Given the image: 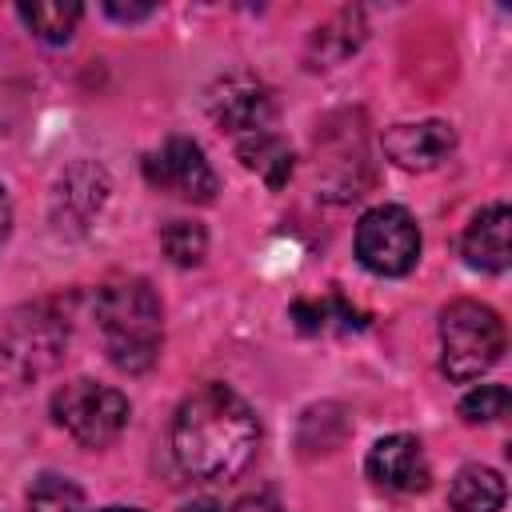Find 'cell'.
I'll return each mask as SVG.
<instances>
[{
  "mask_svg": "<svg viewBox=\"0 0 512 512\" xmlns=\"http://www.w3.org/2000/svg\"><path fill=\"white\" fill-rule=\"evenodd\" d=\"M260 444L256 412L228 384L196 388L172 420L176 464L196 480H232L248 468Z\"/></svg>",
  "mask_w": 512,
  "mask_h": 512,
  "instance_id": "6da1fadb",
  "label": "cell"
},
{
  "mask_svg": "<svg viewBox=\"0 0 512 512\" xmlns=\"http://www.w3.org/2000/svg\"><path fill=\"white\" fill-rule=\"evenodd\" d=\"M96 324L104 336V352L120 372L136 376L156 364L164 336V308L148 280L140 276L108 280L96 292Z\"/></svg>",
  "mask_w": 512,
  "mask_h": 512,
  "instance_id": "7a4b0ae2",
  "label": "cell"
},
{
  "mask_svg": "<svg viewBox=\"0 0 512 512\" xmlns=\"http://www.w3.org/2000/svg\"><path fill=\"white\" fill-rule=\"evenodd\" d=\"M68 348V324L48 308L32 304L0 320V392H16L48 376Z\"/></svg>",
  "mask_w": 512,
  "mask_h": 512,
  "instance_id": "3957f363",
  "label": "cell"
},
{
  "mask_svg": "<svg viewBox=\"0 0 512 512\" xmlns=\"http://www.w3.org/2000/svg\"><path fill=\"white\" fill-rule=\"evenodd\" d=\"M504 352V320L480 300H452L440 312V368L464 384L484 376Z\"/></svg>",
  "mask_w": 512,
  "mask_h": 512,
  "instance_id": "277c9868",
  "label": "cell"
},
{
  "mask_svg": "<svg viewBox=\"0 0 512 512\" xmlns=\"http://www.w3.org/2000/svg\"><path fill=\"white\" fill-rule=\"evenodd\" d=\"M56 424L84 448H108L128 428V396L96 384V380H72L56 388L52 396Z\"/></svg>",
  "mask_w": 512,
  "mask_h": 512,
  "instance_id": "5b68a950",
  "label": "cell"
},
{
  "mask_svg": "<svg viewBox=\"0 0 512 512\" xmlns=\"http://www.w3.org/2000/svg\"><path fill=\"white\" fill-rule=\"evenodd\" d=\"M356 256L376 276H404L420 260V228L400 204H376L356 224Z\"/></svg>",
  "mask_w": 512,
  "mask_h": 512,
  "instance_id": "8992f818",
  "label": "cell"
},
{
  "mask_svg": "<svg viewBox=\"0 0 512 512\" xmlns=\"http://www.w3.org/2000/svg\"><path fill=\"white\" fill-rule=\"evenodd\" d=\"M144 176L152 188L176 196V200H192V204H208L216 196V172L204 160V148L192 136H168L156 152L144 156Z\"/></svg>",
  "mask_w": 512,
  "mask_h": 512,
  "instance_id": "52a82bcc",
  "label": "cell"
},
{
  "mask_svg": "<svg viewBox=\"0 0 512 512\" xmlns=\"http://www.w3.org/2000/svg\"><path fill=\"white\" fill-rule=\"evenodd\" d=\"M204 108H208L216 128L236 132V136H252V132H264V124L276 112V100H272V88L264 80H256L248 72H228L208 88Z\"/></svg>",
  "mask_w": 512,
  "mask_h": 512,
  "instance_id": "ba28073f",
  "label": "cell"
},
{
  "mask_svg": "<svg viewBox=\"0 0 512 512\" xmlns=\"http://www.w3.org/2000/svg\"><path fill=\"white\" fill-rule=\"evenodd\" d=\"M368 476L388 488V492H424L428 480H432V468H428V456L420 448L416 436L408 432H392V436H380L372 448H368V460H364Z\"/></svg>",
  "mask_w": 512,
  "mask_h": 512,
  "instance_id": "9c48e42d",
  "label": "cell"
},
{
  "mask_svg": "<svg viewBox=\"0 0 512 512\" xmlns=\"http://www.w3.org/2000/svg\"><path fill=\"white\" fill-rule=\"evenodd\" d=\"M456 148V132L444 120H420V124H396L384 132V156L408 172L436 168Z\"/></svg>",
  "mask_w": 512,
  "mask_h": 512,
  "instance_id": "30bf717a",
  "label": "cell"
},
{
  "mask_svg": "<svg viewBox=\"0 0 512 512\" xmlns=\"http://www.w3.org/2000/svg\"><path fill=\"white\" fill-rule=\"evenodd\" d=\"M108 200V172L100 164H72L52 196V216L60 228H84Z\"/></svg>",
  "mask_w": 512,
  "mask_h": 512,
  "instance_id": "8fae6325",
  "label": "cell"
},
{
  "mask_svg": "<svg viewBox=\"0 0 512 512\" xmlns=\"http://www.w3.org/2000/svg\"><path fill=\"white\" fill-rule=\"evenodd\" d=\"M460 252L480 272H504L508 268V204L480 208L464 228Z\"/></svg>",
  "mask_w": 512,
  "mask_h": 512,
  "instance_id": "7c38bea8",
  "label": "cell"
},
{
  "mask_svg": "<svg viewBox=\"0 0 512 512\" xmlns=\"http://www.w3.org/2000/svg\"><path fill=\"white\" fill-rule=\"evenodd\" d=\"M448 504H452V512H500V504H504L500 472L484 468V464L460 468L452 488H448Z\"/></svg>",
  "mask_w": 512,
  "mask_h": 512,
  "instance_id": "4fadbf2b",
  "label": "cell"
},
{
  "mask_svg": "<svg viewBox=\"0 0 512 512\" xmlns=\"http://www.w3.org/2000/svg\"><path fill=\"white\" fill-rule=\"evenodd\" d=\"M240 160H244V168H252L256 176H264V184L268 188H284L288 184V176H292V168H296V156H292V148L276 136V132H252V136H244L240 140Z\"/></svg>",
  "mask_w": 512,
  "mask_h": 512,
  "instance_id": "5bb4252c",
  "label": "cell"
},
{
  "mask_svg": "<svg viewBox=\"0 0 512 512\" xmlns=\"http://www.w3.org/2000/svg\"><path fill=\"white\" fill-rule=\"evenodd\" d=\"M292 320H296V328L300 332H324V328H360L364 324V316L340 296V292H328L324 300H296L292 304Z\"/></svg>",
  "mask_w": 512,
  "mask_h": 512,
  "instance_id": "9a60e30c",
  "label": "cell"
},
{
  "mask_svg": "<svg viewBox=\"0 0 512 512\" xmlns=\"http://www.w3.org/2000/svg\"><path fill=\"white\" fill-rule=\"evenodd\" d=\"M16 16L48 44H64L72 40L76 24H80V4H60V0H44V4H20Z\"/></svg>",
  "mask_w": 512,
  "mask_h": 512,
  "instance_id": "2e32d148",
  "label": "cell"
},
{
  "mask_svg": "<svg viewBox=\"0 0 512 512\" xmlns=\"http://www.w3.org/2000/svg\"><path fill=\"white\" fill-rule=\"evenodd\" d=\"M360 40H364V16L352 12V8H344V12H336L324 28H316L312 48L320 52L324 64H336V60L352 56V52L360 48Z\"/></svg>",
  "mask_w": 512,
  "mask_h": 512,
  "instance_id": "e0dca14e",
  "label": "cell"
},
{
  "mask_svg": "<svg viewBox=\"0 0 512 512\" xmlns=\"http://www.w3.org/2000/svg\"><path fill=\"white\" fill-rule=\"evenodd\" d=\"M28 512H84V492L68 476H40L28 488Z\"/></svg>",
  "mask_w": 512,
  "mask_h": 512,
  "instance_id": "ac0fdd59",
  "label": "cell"
},
{
  "mask_svg": "<svg viewBox=\"0 0 512 512\" xmlns=\"http://www.w3.org/2000/svg\"><path fill=\"white\" fill-rule=\"evenodd\" d=\"M160 248H164V256H168L172 264L192 268V264L204 260L208 236H204V228H200L196 220H172V224H164V232H160Z\"/></svg>",
  "mask_w": 512,
  "mask_h": 512,
  "instance_id": "d6986e66",
  "label": "cell"
},
{
  "mask_svg": "<svg viewBox=\"0 0 512 512\" xmlns=\"http://www.w3.org/2000/svg\"><path fill=\"white\" fill-rule=\"evenodd\" d=\"M508 412V388L504 384H480L460 400V416L468 424H492Z\"/></svg>",
  "mask_w": 512,
  "mask_h": 512,
  "instance_id": "ffe728a7",
  "label": "cell"
},
{
  "mask_svg": "<svg viewBox=\"0 0 512 512\" xmlns=\"http://www.w3.org/2000/svg\"><path fill=\"white\" fill-rule=\"evenodd\" d=\"M232 512H288L272 492H252V496H240L232 504Z\"/></svg>",
  "mask_w": 512,
  "mask_h": 512,
  "instance_id": "44dd1931",
  "label": "cell"
},
{
  "mask_svg": "<svg viewBox=\"0 0 512 512\" xmlns=\"http://www.w3.org/2000/svg\"><path fill=\"white\" fill-rule=\"evenodd\" d=\"M104 12H108L112 20H124V24H132V20H148L156 8H152V4H104Z\"/></svg>",
  "mask_w": 512,
  "mask_h": 512,
  "instance_id": "7402d4cb",
  "label": "cell"
},
{
  "mask_svg": "<svg viewBox=\"0 0 512 512\" xmlns=\"http://www.w3.org/2000/svg\"><path fill=\"white\" fill-rule=\"evenodd\" d=\"M8 224H12V204H8V192L0 188V240L8 236Z\"/></svg>",
  "mask_w": 512,
  "mask_h": 512,
  "instance_id": "603a6c76",
  "label": "cell"
},
{
  "mask_svg": "<svg viewBox=\"0 0 512 512\" xmlns=\"http://www.w3.org/2000/svg\"><path fill=\"white\" fill-rule=\"evenodd\" d=\"M180 512H224L216 500H192V504H184Z\"/></svg>",
  "mask_w": 512,
  "mask_h": 512,
  "instance_id": "cb8c5ba5",
  "label": "cell"
},
{
  "mask_svg": "<svg viewBox=\"0 0 512 512\" xmlns=\"http://www.w3.org/2000/svg\"><path fill=\"white\" fill-rule=\"evenodd\" d=\"M96 512H140V508H124V504H108V508H96Z\"/></svg>",
  "mask_w": 512,
  "mask_h": 512,
  "instance_id": "d4e9b609",
  "label": "cell"
}]
</instances>
